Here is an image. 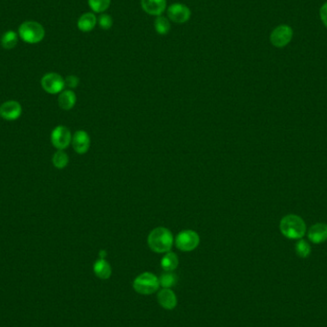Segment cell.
Returning <instances> with one entry per match:
<instances>
[{"label": "cell", "mask_w": 327, "mask_h": 327, "mask_svg": "<svg viewBox=\"0 0 327 327\" xmlns=\"http://www.w3.org/2000/svg\"><path fill=\"white\" fill-rule=\"evenodd\" d=\"M177 282V276L175 274H172V272L165 273L160 276L159 278V283L163 288H171L174 286Z\"/></svg>", "instance_id": "cell-23"}, {"label": "cell", "mask_w": 327, "mask_h": 327, "mask_svg": "<svg viewBox=\"0 0 327 327\" xmlns=\"http://www.w3.org/2000/svg\"><path fill=\"white\" fill-rule=\"evenodd\" d=\"M77 102V97L74 91L72 90H63L62 92H60L58 98V103L60 105V108L68 111L71 110Z\"/></svg>", "instance_id": "cell-16"}, {"label": "cell", "mask_w": 327, "mask_h": 327, "mask_svg": "<svg viewBox=\"0 0 327 327\" xmlns=\"http://www.w3.org/2000/svg\"><path fill=\"white\" fill-rule=\"evenodd\" d=\"M88 5L94 14H103L111 5V0H88Z\"/></svg>", "instance_id": "cell-21"}, {"label": "cell", "mask_w": 327, "mask_h": 327, "mask_svg": "<svg viewBox=\"0 0 327 327\" xmlns=\"http://www.w3.org/2000/svg\"><path fill=\"white\" fill-rule=\"evenodd\" d=\"M141 7L147 15L160 17L167 10V0H141Z\"/></svg>", "instance_id": "cell-12"}, {"label": "cell", "mask_w": 327, "mask_h": 327, "mask_svg": "<svg viewBox=\"0 0 327 327\" xmlns=\"http://www.w3.org/2000/svg\"><path fill=\"white\" fill-rule=\"evenodd\" d=\"M293 36L292 28L288 25H280L276 27L270 35V40L272 44L277 47L282 48L291 42Z\"/></svg>", "instance_id": "cell-9"}, {"label": "cell", "mask_w": 327, "mask_h": 327, "mask_svg": "<svg viewBox=\"0 0 327 327\" xmlns=\"http://www.w3.org/2000/svg\"><path fill=\"white\" fill-rule=\"evenodd\" d=\"M52 163L54 165L55 168L62 170L67 167L69 163L68 155L66 154L63 150H58L53 155L52 158Z\"/></svg>", "instance_id": "cell-22"}, {"label": "cell", "mask_w": 327, "mask_h": 327, "mask_svg": "<svg viewBox=\"0 0 327 327\" xmlns=\"http://www.w3.org/2000/svg\"><path fill=\"white\" fill-rule=\"evenodd\" d=\"M279 229L286 238L301 239L306 232V224L299 215H285L280 220Z\"/></svg>", "instance_id": "cell-2"}, {"label": "cell", "mask_w": 327, "mask_h": 327, "mask_svg": "<svg viewBox=\"0 0 327 327\" xmlns=\"http://www.w3.org/2000/svg\"><path fill=\"white\" fill-rule=\"evenodd\" d=\"M172 28L171 20L168 17L160 16L156 17L154 20V29L157 34L166 35L169 34Z\"/></svg>", "instance_id": "cell-19"}, {"label": "cell", "mask_w": 327, "mask_h": 327, "mask_svg": "<svg viewBox=\"0 0 327 327\" xmlns=\"http://www.w3.org/2000/svg\"><path fill=\"white\" fill-rule=\"evenodd\" d=\"M17 42H18L17 34L12 30H10L3 34L1 37V40H0L2 47L7 50H11V49L15 48L17 46Z\"/></svg>", "instance_id": "cell-20"}, {"label": "cell", "mask_w": 327, "mask_h": 327, "mask_svg": "<svg viewBox=\"0 0 327 327\" xmlns=\"http://www.w3.org/2000/svg\"><path fill=\"white\" fill-rule=\"evenodd\" d=\"M18 34L26 43L35 44L40 43L45 36V30L36 21H25L18 28Z\"/></svg>", "instance_id": "cell-3"}, {"label": "cell", "mask_w": 327, "mask_h": 327, "mask_svg": "<svg viewBox=\"0 0 327 327\" xmlns=\"http://www.w3.org/2000/svg\"><path fill=\"white\" fill-rule=\"evenodd\" d=\"M157 298H158V302L165 309H173L177 304L176 296L170 288H163L160 292L158 293Z\"/></svg>", "instance_id": "cell-15"}, {"label": "cell", "mask_w": 327, "mask_h": 327, "mask_svg": "<svg viewBox=\"0 0 327 327\" xmlns=\"http://www.w3.org/2000/svg\"><path fill=\"white\" fill-rule=\"evenodd\" d=\"M98 24L103 30H109L113 26V18L108 14H101L98 18Z\"/></svg>", "instance_id": "cell-25"}, {"label": "cell", "mask_w": 327, "mask_h": 327, "mask_svg": "<svg viewBox=\"0 0 327 327\" xmlns=\"http://www.w3.org/2000/svg\"><path fill=\"white\" fill-rule=\"evenodd\" d=\"M168 18L176 24H185L191 17V11L186 4L173 3L167 9Z\"/></svg>", "instance_id": "cell-5"}, {"label": "cell", "mask_w": 327, "mask_h": 327, "mask_svg": "<svg viewBox=\"0 0 327 327\" xmlns=\"http://www.w3.org/2000/svg\"><path fill=\"white\" fill-rule=\"evenodd\" d=\"M147 244L155 253H168L172 249L173 235L169 229L158 227L153 229L148 234Z\"/></svg>", "instance_id": "cell-1"}, {"label": "cell", "mask_w": 327, "mask_h": 327, "mask_svg": "<svg viewBox=\"0 0 327 327\" xmlns=\"http://www.w3.org/2000/svg\"><path fill=\"white\" fill-rule=\"evenodd\" d=\"M200 242L198 233L191 230H185L176 236L175 244L178 249L183 252H191L196 249Z\"/></svg>", "instance_id": "cell-7"}, {"label": "cell", "mask_w": 327, "mask_h": 327, "mask_svg": "<svg viewBox=\"0 0 327 327\" xmlns=\"http://www.w3.org/2000/svg\"><path fill=\"white\" fill-rule=\"evenodd\" d=\"M296 252L301 258H307L311 253V247L306 241L301 239L296 244Z\"/></svg>", "instance_id": "cell-24"}, {"label": "cell", "mask_w": 327, "mask_h": 327, "mask_svg": "<svg viewBox=\"0 0 327 327\" xmlns=\"http://www.w3.org/2000/svg\"><path fill=\"white\" fill-rule=\"evenodd\" d=\"M42 87L48 94H60L65 87L64 78L58 73H47L42 78Z\"/></svg>", "instance_id": "cell-6"}, {"label": "cell", "mask_w": 327, "mask_h": 327, "mask_svg": "<svg viewBox=\"0 0 327 327\" xmlns=\"http://www.w3.org/2000/svg\"><path fill=\"white\" fill-rule=\"evenodd\" d=\"M95 275L102 279H107L111 275V267L103 258L98 259L94 264Z\"/></svg>", "instance_id": "cell-17"}, {"label": "cell", "mask_w": 327, "mask_h": 327, "mask_svg": "<svg viewBox=\"0 0 327 327\" xmlns=\"http://www.w3.org/2000/svg\"><path fill=\"white\" fill-rule=\"evenodd\" d=\"M65 81V86H67L69 88L73 89V88H76L78 84H79V79L78 77L74 76V75H71V76H68L64 79Z\"/></svg>", "instance_id": "cell-26"}, {"label": "cell", "mask_w": 327, "mask_h": 327, "mask_svg": "<svg viewBox=\"0 0 327 327\" xmlns=\"http://www.w3.org/2000/svg\"><path fill=\"white\" fill-rule=\"evenodd\" d=\"M71 144L77 154H85L90 147V137L85 130H77L72 136Z\"/></svg>", "instance_id": "cell-11"}, {"label": "cell", "mask_w": 327, "mask_h": 327, "mask_svg": "<svg viewBox=\"0 0 327 327\" xmlns=\"http://www.w3.org/2000/svg\"><path fill=\"white\" fill-rule=\"evenodd\" d=\"M178 264H179V259L177 258V256L172 252H168L161 260V266L166 272L174 271L178 266Z\"/></svg>", "instance_id": "cell-18"}, {"label": "cell", "mask_w": 327, "mask_h": 327, "mask_svg": "<svg viewBox=\"0 0 327 327\" xmlns=\"http://www.w3.org/2000/svg\"><path fill=\"white\" fill-rule=\"evenodd\" d=\"M22 114V106L17 101H7L0 105V117L5 120H16Z\"/></svg>", "instance_id": "cell-10"}, {"label": "cell", "mask_w": 327, "mask_h": 327, "mask_svg": "<svg viewBox=\"0 0 327 327\" xmlns=\"http://www.w3.org/2000/svg\"><path fill=\"white\" fill-rule=\"evenodd\" d=\"M72 142V134L66 127L58 126L53 129L51 133V143L58 150H64Z\"/></svg>", "instance_id": "cell-8"}, {"label": "cell", "mask_w": 327, "mask_h": 327, "mask_svg": "<svg viewBox=\"0 0 327 327\" xmlns=\"http://www.w3.org/2000/svg\"><path fill=\"white\" fill-rule=\"evenodd\" d=\"M98 23V18L94 13H85L77 19V28L84 33H89L94 30Z\"/></svg>", "instance_id": "cell-14"}, {"label": "cell", "mask_w": 327, "mask_h": 327, "mask_svg": "<svg viewBox=\"0 0 327 327\" xmlns=\"http://www.w3.org/2000/svg\"><path fill=\"white\" fill-rule=\"evenodd\" d=\"M159 278L152 273H144L139 275L134 282V290L142 295H150L156 292L159 288Z\"/></svg>", "instance_id": "cell-4"}, {"label": "cell", "mask_w": 327, "mask_h": 327, "mask_svg": "<svg viewBox=\"0 0 327 327\" xmlns=\"http://www.w3.org/2000/svg\"><path fill=\"white\" fill-rule=\"evenodd\" d=\"M319 15H320V18H321L323 24L327 27V2L320 8Z\"/></svg>", "instance_id": "cell-27"}, {"label": "cell", "mask_w": 327, "mask_h": 327, "mask_svg": "<svg viewBox=\"0 0 327 327\" xmlns=\"http://www.w3.org/2000/svg\"><path fill=\"white\" fill-rule=\"evenodd\" d=\"M308 238L315 244L327 240V224L317 223L313 225L308 232Z\"/></svg>", "instance_id": "cell-13"}]
</instances>
